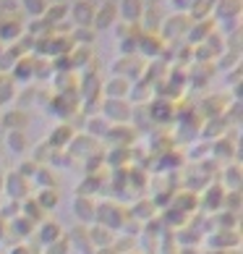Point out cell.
<instances>
[{
	"label": "cell",
	"instance_id": "25",
	"mask_svg": "<svg viewBox=\"0 0 243 254\" xmlns=\"http://www.w3.org/2000/svg\"><path fill=\"white\" fill-rule=\"evenodd\" d=\"M120 16L126 18L128 24H139L144 16V0H120Z\"/></svg>",
	"mask_w": 243,
	"mask_h": 254
},
{
	"label": "cell",
	"instance_id": "9",
	"mask_svg": "<svg viewBox=\"0 0 243 254\" xmlns=\"http://www.w3.org/2000/svg\"><path fill=\"white\" fill-rule=\"evenodd\" d=\"M220 178V186L225 191H241V186H243V171H241V165L238 163H228V165H222V171L217 173Z\"/></svg>",
	"mask_w": 243,
	"mask_h": 254
},
{
	"label": "cell",
	"instance_id": "8",
	"mask_svg": "<svg viewBox=\"0 0 243 254\" xmlns=\"http://www.w3.org/2000/svg\"><path fill=\"white\" fill-rule=\"evenodd\" d=\"M236 155H238V147H236V142H233V139H228V136L209 142V157L217 160V163H222V165L233 163V157H236Z\"/></svg>",
	"mask_w": 243,
	"mask_h": 254
},
{
	"label": "cell",
	"instance_id": "37",
	"mask_svg": "<svg viewBox=\"0 0 243 254\" xmlns=\"http://www.w3.org/2000/svg\"><path fill=\"white\" fill-rule=\"evenodd\" d=\"M68 252H71V244H68V239L63 236V239H58V241L48 244L42 254H68Z\"/></svg>",
	"mask_w": 243,
	"mask_h": 254
},
{
	"label": "cell",
	"instance_id": "18",
	"mask_svg": "<svg viewBox=\"0 0 243 254\" xmlns=\"http://www.w3.org/2000/svg\"><path fill=\"white\" fill-rule=\"evenodd\" d=\"M144 68V63H139V55H123L115 65H113V71H115V76H123V79H134L139 76Z\"/></svg>",
	"mask_w": 243,
	"mask_h": 254
},
{
	"label": "cell",
	"instance_id": "39",
	"mask_svg": "<svg viewBox=\"0 0 243 254\" xmlns=\"http://www.w3.org/2000/svg\"><path fill=\"white\" fill-rule=\"evenodd\" d=\"M37 168H40V165H34L32 160H24V163L16 168V173H18V176H24L26 181H32V178H34V173H37Z\"/></svg>",
	"mask_w": 243,
	"mask_h": 254
},
{
	"label": "cell",
	"instance_id": "46",
	"mask_svg": "<svg viewBox=\"0 0 243 254\" xmlns=\"http://www.w3.org/2000/svg\"><path fill=\"white\" fill-rule=\"evenodd\" d=\"M0 53H3V48H0Z\"/></svg>",
	"mask_w": 243,
	"mask_h": 254
},
{
	"label": "cell",
	"instance_id": "12",
	"mask_svg": "<svg viewBox=\"0 0 243 254\" xmlns=\"http://www.w3.org/2000/svg\"><path fill=\"white\" fill-rule=\"evenodd\" d=\"M34 233H37V241H40L42 247H48V244H52V241H58V239L65 236L63 225H60L58 220H48V218H45L40 225H37Z\"/></svg>",
	"mask_w": 243,
	"mask_h": 254
},
{
	"label": "cell",
	"instance_id": "23",
	"mask_svg": "<svg viewBox=\"0 0 243 254\" xmlns=\"http://www.w3.org/2000/svg\"><path fill=\"white\" fill-rule=\"evenodd\" d=\"M73 24L76 26H92V18H95V5L87 3V0H76L71 8Z\"/></svg>",
	"mask_w": 243,
	"mask_h": 254
},
{
	"label": "cell",
	"instance_id": "27",
	"mask_svg": "<svg viewBox=\"0 0 243 254\" xmlns=\"http://www.w3.org/2000/svg\"><path fill=\"white\" fill-rule=\"evenodd\" d=\"M107 128H110V124H107L102 116H89L87 124H84V134H89L92 139L102 142V139H105V134H107Z\"/></svg>",
	"mask_w": 243,
	"mask_h": 254
},
{
	"label": "cell",
	"instance_id": "10",
	"mask_svg": "<svg viewBox=\"0 0 243 254\" xmlns=\"http://www.w3.org/2000/svg\"><path fill=\"white\" fill-rule=\"evenodd\" d=\"M87 236H89L92 249H110V247H113V241H115L118 233H113L110 228H105V225L92 223V225H87Z\"/></svg>",
	"mask_w": 243,
	"mask_h": 254
},
{
	"label": "cell",
	"instance_id": "14",
	"mask_svg": "<svg viewBox=\"0 0 243 254\" xmlns=\"http://www.w3.org/2000/svg\"><path fill=\"white\" fill-rule=\"evenodd\" d=\"M146 110H149L152 124H170V121L175 118V108H173V102H167V100L146 102Z\"/></svg>",
	"mask_w": 243,
	"mask_h": 254
},
{
	"label": "cell",
	"instance_id": "6",
	"mask_svg": "<svg viewBox=\"0 0 243 254\" xmlns=\"http://www.w3.org/2000/svg\"><path fill=\"white\" fill-rule=\"evenodd\" d=\"M107 147H131L136 142V128L131 124H115L107 128L105 139H102Z\"/></svg>",
	"mask_w": 243,
	"mask_h": 254
},
{
	"label": "cell",
	"instance_id": "42",
	"mask_svg": "<svg viewBox=\"0 0 243 254\" xmlns=\"http://www.w3.org/2000/svg\"><path fill=\"white\" fill-rule=\"evenodd\" d=\"M92 254H113V249H95Z\"/></svg>",
	"mask_w": 243,
	"mask_h": 254
},
{
	"label": "cell",
	"instance_id": "41",
	"mask_svg": "<svg viewBox=\"0 0 243 254\" xmlns=\"http://www.w3.org/2000/svg\"><path fill=\"white\" fill-rule=\"evenodd\" d=\"M8 254H40V249H34L32 244H26V241H18L11 247V252Z\"/></svg>",
	"mask_w": 243,
	"mask_h": 254
},
{
	"label": "cell",
	"instance_id": "47",
	"mask_svg": "<svg viewBox=\"0 0 243 254\" xmlns=\"http://www.w3.org/2000/svg\"><path fill=\"white\" fill-rule=\"evenodd\" d=\"M154 3H157V0H154Z\"/></svg>",
	"mask_w": 243,
	"mask_h": 254
},
{
	"label": "cell",
	"instance_id": "29",
	"mask_svg": "<svg viewBox=\"0 0 243 254\" xmlns=\"http://www.w3.org/2000/svg\"><path fill=\"white\" fill-rule=\"evenodd\" d=\"M34 196V202L42 207L45 212H50V210H55V207L60 204V191L58 189H40L37 194H32Z\"/></svg>",
	"mask_w": 243,
	"mask_h": 254
},
{
	"label": "cell",
	"instance_id": "13",
	"mask_svg": "<svg viewBox=\"0 0 243 254\" xmlns=\"http://www.w3.org/2000/svg\"><path fill=\"white\" fill-rule=\"evenodd\" d=\"M170 207H175V210H181L183 215H191L199 210V194L196 191H191V189H183V191H175L173 194V202H170Z\"/></svg>",
	"mask_w": 243,
	"mask_h": 254
},
{
	"label": "cell",
	"instance_id": "17",
	"mask_svg": "<svg viewBox=\"0 0 243 254\" xmlns=\"http://www.w3.org/2000/svg\"><path fill=\"white\" fill-rule=\"evenodd\" d=\"M212 252H228L238 247V231H214L212 236L207 239Z\"/></svg>",
	"mask_w": 243,
	"mask_h": 254
},
{
	"label": "cell",
	"instance_id": "11",
	"mask_svg": "<svg viewBox=\"0 0 243 254\" xmlns=\"http://www.w3.org/2000/svg\"><path fill=\"white\" fill-rule=\"evenodd\" d=\"M95 207L97 199H92V196H73V218L81 225H92L95 223Z\"/></svg>",
	"mask_w": 243,
	"mask_h": 254
},
{
	"label": "cell",
	"instance_id": "38",
	"mask_svg": "<svg viewBox=\"0 0 243 254\" xmlns=\"http://www.w3.org/2000/svg\"><path fill=\"white\" fill-rule=\"evenodd\" d=\"M45 8H48L45 0H24V11L29 13V16H34V18H40L45 13Z\"/></svg>",
	"mask_w": 243,
	"mask_h": 254
},
{
	"label": "cell",
	"instance_id": "45",
	"mask_svg": "<svg viewBox=\"0 0 243 254\" xmlns=\"http://www.w3.org/2000/svg\"><path fill=\"white\" fill-rule=\"evenodd\" d=\"M58 3H65V0H58Z\"/></svg>",
	"mask_w": 243,
	"mask_h": 254
},
{
	"label": "cell",
	"instance_id": "3",
	"mask_svg": "<svg viewBox=\"0 0 243 254\" xmlns=\"http://www.w3.org/2000/svg\"><path fill=\"white\" fill-rule=\"evenodd\" d=\"M3 194L13 202H24L26 196H32V181H26L24 176H18L16 171L5 173V181H3Z\"/></svg>",
	"mask_w": 243,
	"mask_h": 254
},
{
	"label": "cell",
	"instance_id": "22",
	"mask_svg": "<svg viewBox=\"0 0 243 254\" xmlns=\"http://www.w3.org/2000/svg\"><path fill=\"white\" fill-rule=\"evenodd\" d=\"M5 149L11 155H26V149H29L26 131H5Z\"/></svg>",
	"mask_w": 243,
	"mask_h": 254
},
{
	"label": "cell",
	"instance_id": "32",
	"mask_svg": "<svg viewBox=\"0 0 243 254\" xmlns=\"http://www.w3.org/2000/svg\"><path fill=\"white\" fill-rule=\"evenodd\" d=\"M34 71H37V61L34 58H24V61H18L16 65H13V76L16 79H29V76H34Z\"/></svg>",
	"mask_w": 243,
	"mask_h": 254
},
{
	"label": "cell",
	"instance_id": "15",
	"mask_svg": "<svg viewBox=\"0 0 243 254\" xmlns=\"http://www.w3.org/2000/svg\"><path fill=\"white\" fill-rule=\"evenodd\" d=\"M128 215H131V218H136L139 223H146V220L157 218V215H160V210L154 207V202L149 199V196H139V199L128 207Z\"/></svg>",
	"mask_w": 243,
	"mask_h": 254
},
{
	"label": "cell",
	"instance_id": "30",
	"mask_svg": "<svg viewBox=\"0 0 243 254\" xmlns=\"http://www.w3.org/2000/svg\"><path fill=\"white\" fill-rule=\"evenodd\" d=\"M32 184L40 186V189H58V181H55V176H52V168H45V165L37 168Z\"/></svg>",
	"mask_w": 243,
	"mask_h": 254
},
{
	"label": "cell",
	"instance_id": "43",
	"mask_svg": "<svg viewBox=\"0 0 243 254\" xmlns=\"http://www.w3.org/2000/svg\"><path fill=\"white\" fill-rule=\"evenodd\" d=\"M3 181H5V173L0 171V194H3Z\"/></svg>",
	"mask_w": 243,
	"mask_h": 254
},
{
	"label": "cell",
	"instance_id": "28",
	"mask_svg": "<svg viewBox=\"0 0 243 254\" xmlns=\"http://www.w3.org/2000/svg\"><path fill=\"white\" fill-rule=\"evenodd\" d=\"M18 215H24V218H29L32 223L40 225V223L45 220V215H48V212H45L42 207L34 202V196H26V199H24L21 204H18Z\"/></svg>",
	"mask_w": 243,
	"mask_h": 254
},
{
	"label": "cell",
	"instance_id": "26",
	"mask_svg": "<svg viewBox=\"0 0 243 254\" xmlns=\"http://www.w3.org/2000/svg\"><path fill=\"white\" fill-rule=\"evenodd\" d=\"M5 131H24L26 124H29V113L26 110H8L3 118H0Z\"/></svg>",
	"mask_w": 243,
	"mask_h": 254
},
{
	"label": "cell",
	"instance_id": "21",
	"mask_svg": "<svg viewBox=\"0 0 243 254\" xmlns=\"http://www.w3.org/2000/svg\"><path fill=\"white\" fill-rule=\"evenodd\" d=\"M102 92H105V100H126L131 92V81L123 76H115L102 87Z\"/></svg>",
	"mask_w": 243,
	"mask_h": 254
},
{
	"label": "cell",
	"instance_id": "2",
	"mask_svg": "<svg viewBox=\"0 0 243 254\" xmlns=\"http://www.w3.org/2000/svg\"><path fill=\"white\" fill-rule=\"evenodd\" d=\"M65 152H68L73 160H87V157H92V155H97V152H102V144L97 142V139H92L89 134H73V139H71V144L65 147Z\"/></svg>",
	"mask_w": 243,
	"mask_h": 254
},
{
	"label": "cell",
	"instance_id": "36",
	"mask_svg": "<svg viewBox=\"0 0 243 254\" xmlns=\"http://www.w3.org/2000/svg\"><path fill=\"white\" fill-rule=\"evenodd\" d=\"M21 32L24 29H21V24H18V21H5L3 26H0V37H3V40H16Z\"/></svg>",
	"mask_w": 243,
	"mask_h": 254
},
{
	"label": "cell",
	"instance_id": "35",
	"mask_svg": "<svg viewBox=\"0 0 243 254\" xmlns=\"http://www.w3.org/2000/svg\"><path fill=\"white\" fill-rule=\"evenodd\" d=\"M189 29V18L186 16H173L170 21L165 24V37H173L175 32H186Z\"/></svg>",
	"mask_w": 243,
	"mask_h": 254
},
{
	"label": "cell",
	"instance_id": "44",
	"mask_svg": "<svg viewBox=\"0 0 243 254\" xmlns=\"http://www.w3.org/2000/svg\"><path fill=\"white\" fill-rule=\"evenodd\" d=\"M0 160H3V147H0Z\"/></svg>",
	"mask_w": 243,
	"mask_h": 254
},
{
	"label": "cell",
	"instance_id": "34",
	"mask_svg": "<svg viewBox=\"0 0 243 254\" xmlns=\"http://www.w3.org/2000/svg\"><path fill=\"white\" fill-rule=\"evenodd\" d=\"M50 155H52V147H50L48 142H40V144L34 147L32 163H34V165H45V168H48V160H50Z\"/></svg>",
	"mask_w": 243,
	"mask_h": 254
},
{
	"label": "cell",
	"instance_id": "7",
	"mask_svg": "<svg viewBox=\"0 0 243 254\" xmlns=\"http://www.w3.org/2000/svg\"><path fill=\"white\" fill-rule=\"evenodd\" d=\"M222 199H225V189H222L217 181H212L209 186L201 189L199 207H204V210H209V212H220L222 210Z\"/></svg>",
	"mask_w": 243,
	"mask_h": 254
},
{
	"label": "cell",
	"instance_id": "5",
	"mask_svg": "<svg viewBox=\"0 0 243 254\" xmlns=\"http://www.w3.org/2000/svg\"><path fill=\"white\" fill-rule=\"evenodd\" d=\"M102 118H105L110 126L131 124V105L126 100H105L102 102Z\"/></svg>",
	"mask_w": 243,
	"mask_h": 254
},
{
	"label": "cell",
	"instance_id": "40",
	"mask_svg": "<svg viewBox=\"0 0 243 254\" xmlns=\"http://www.w3.org/2000/svg\"><path fill=\"white\" fill-rule=\"evenodd\" d=\"M238 5H241V0H222V3H220V13L222 16H236Z\"/></svg>",
	"mask_w": 243,
	"mask_h": 254
},
{
	"label": "cell",
	"instance_id": "20",
	"mask_svg": "<svg viewBox=\"0 0 243 254\" xmlns=\"http://www.w3.org/2000/svg\"><path fill=\"white\" fill-rule=\"evenodd\" d=\"M115 18H118V5L115 3H105V5H99L95 11L92 26H95V29H107V26H113Z\"/></svg>",
	"mask_w": 243,
	"mask_h": 254
},
{
	"label": "cell",
	"instance_id": "19",
	"mask_svg": "<svg viewBox=\"0 0 243 254\" xmlns=\"http://www.w3.org/2000/svg\"><path fill=\"white\" fill-rule=\"evenodd\" d=\"M73 134H76V131H73L68 124H60V126H55V128L50 131V136L45 139V142H48L52 149H65V147L71 144Z\"/></svg>",
	"mask_w": 243,
	"mask_h": 254
},
{
	"label": "cell",
	"instance_id": "33",
	"mask_svg": "<svg viewBox=\"0 0 243 254\" xmlns=\"http://www.w3.org/2000/svg\"><path fill=\"white\" fill-rule=\"evenodd\" d=\"M73 168L76 165V160H73L65 149H52V155H50V160H48V168Z\"/></svg>",
	"mask_w": 243,
	"mask_h": 254
},
{
	"label": "cell",
	"instance_id": "24",
	"mask_svg": "<svg viewBox=\"0 0 243 254\" xmlns=\"http://www.w3.org/2000/svg\"><path fill=\"white\" fill-rule=\"evenodd\" d=\"M102 184H105V171L97 173V176H84L81 186L76 189V196H92V199H97Z\"/></svg>",
	"mask_w": 243,
	"mask_h": 254
},
{
	"label": "cell",
	"instance_id": "16",
	"mask_svg": "<svg viewBox=\"0 0 243 254\" xmlns=\"http://www.w3.org/2000/svg\"><path fill=\"white\" fill-rule=\"evenodd\" d=\"M8 231L13 233V239H16V241H26V239H32V236H34L37 223H32L29 218H24V215H16L13 220H8Z\"/></svg>",
	"mask_w": 243,
	"mask_h": 254
},
{
	"label": "cell",
	"instance_id": "48",
	"mask_svg": "<svg viewBox=\"0 0 243 254\" xmlns=\"http://www.w3.org/2000/svg\"><path fill=\"white\" fill-rule=\"evenodd\" d=\"M40 254H42V252H40Z\"/></svg>",
	"mask_w": 243,
	"mask_h": 254
},
{
	"label": "cell",
	"instance_id": "4",
	"mask_svg": "<svg viewBox=\"0 0 243 254\" xmlns=\"http://www.w3.org/2000/svg\"><path fill=\"white\" fill-rule=\"evenodd\" d=\"M48 110L52 113V116L63 118V121H71L73 113H79V92H65V95L52 97Z\"/></svg>",
	"mask_w": 243,
	"mask_h": 254
},
{
	"label": "cell",
	"instance_id": "1",
	"mask_svg": "<svg viewBox=\"0 0 243 254\" xmlns=\"http://www.w3.org/2000/svg\"><path fill=\"white\" fill-rule=\"evenodd\" d=\"M126 218H128V207H123L115 199H102L95 207V223L105 225V228H110L113 233L120 231V225L126 223Z\"/></svg>",
	"mask_w": 243,
	"mask_h": 254
},
{
	"label": "cell",
	"instance_id": "31",
	"mask_svg": "<svg viewBox=\"0 0 243 254\" xmlns=\"http://www.w3.org/2000/svg\"><path fill=\"white\" fill-rule=\"evenodd\" d=\"M139 48H142L144 55H157L162 50V40L154 34H144V37H139Z\"/></svg>",
	"mask_w": 243,
	"mask_h": 254
}]
</instances>
